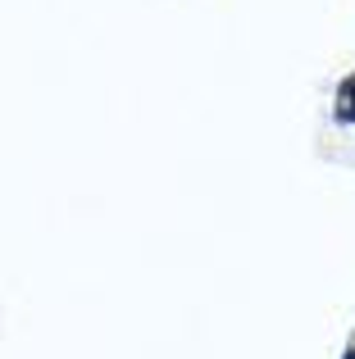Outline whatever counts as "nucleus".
Returning a JSON list of instances; mask_svg holds the SVG:
<instances>
[{
  "instance_id": "1",
  "label": "nucleus",
  "mask_w": 355,
  "mask_h": 359,
  "mask_svg": "<svg viewBox=\"0 0 355 359\" xmlns=\"http://www.w3.org/2000/svg\"><path fill=\"white\" fill-rule=\"evenodd\" d=\"M351 359H355V351H351Z\"/></svg>"
}]
</instances>
